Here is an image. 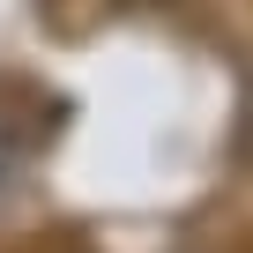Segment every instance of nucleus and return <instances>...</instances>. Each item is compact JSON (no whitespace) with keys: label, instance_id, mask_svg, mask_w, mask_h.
Returning a JSON list of instances; mask_svg holds the SVG:
<instances>
[{"label":"nucleus","instance_id":"nucleus-1","mask_svg":"<svg viewBox=\"0 0 253 253\" xmlns=\"http://www.w3.org/2000/svg\"><path fill=\"white\" fill-rule=\"evenodd\" d=\"M23 164H30V134L15 126V112H0V194L23 179Z\"/></svg>","mask_w":253,"mask_h":253},{"label":"nucleus","instance_id":"nucleus-2","mask_svg":"<svg viewBox=\"0 0 253 253\" xmlns=\"http://www.w3.org/2000/svg\"><path fill=\"white\" fill-rule=\"evenodd\" d=\"M142 8H157V0H142Z\"/></svg>","mask_w":253,"mask_h":253},{"label":"nucleus","instance_id":"nucleus-3","mask_svg":"<svg viewBox=\"0 0 253 253\" xmlns=\"http://www.w3.org/2000/svg\"><path fill=\"white\" fill-rule=\"evenodd\" d=\"M246 134H253V126H246Z\"/></svg>","mask_w":253,"mask_h":253}]
</instances>
